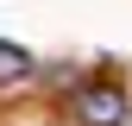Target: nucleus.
Returning a JSON list of instances; mask_svg holds the SVG:
<instances>
[{
    "label": "nucleus",
    "instance_id": "obj_1",
    "mask_svg": "<svg viewBox=\"0 0 132 126\" xmlns=\"http://www.w3.org/2000/svg\"><path fill=\"white\" fill-rule=\"evenodd\" d=\"M126 94L113 88V82H88V88H76V120L82 126H126Z\"/></svg>",
    "mask_w": 132,
    "mask_h": 126
},
{
    "label": "nucleus",
    "instance_id": "obj_2",
    "mask_svg": "<svg viewBox=\"0 0 132 126\" xmlns=\"http://www.w3.org/2000/svg\"><path fill=\"white\" fill-rule=\"evenodd\" d=\"M25 76H31V51H19V44H6V38H0V88L25 82Z\"/></svg>",
    "mask_w": 132,
    "mask_h": 126
},
{
    "label": "nucleus",
    "instance_id": "obj_3",
    "mask_svg": "<svg viewBox=\"0 0 132 126\" xmlns=\"http://www.w3.org/2000/svg\"><path fill=\"white\" fill-rule=\"evenodd\" d=\"M126 126H132V114H126Z\"/></svg>",
    "mask_w": 132,
    "mask_h": 126
}]
</instances>
